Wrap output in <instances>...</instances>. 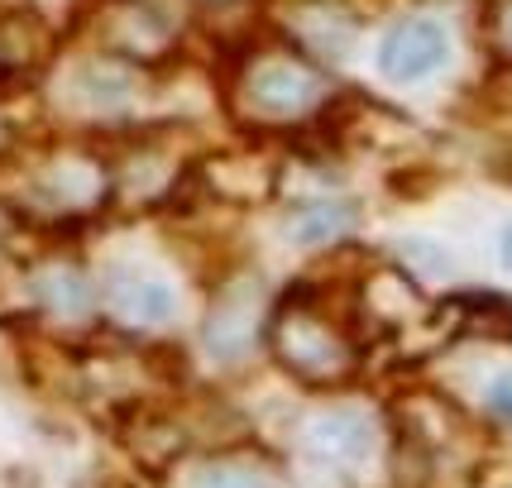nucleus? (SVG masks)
I'll list each match as a JSON object with an SVG mask.
<instances>
[{"mask_svg": "<svg viewBox=\"0 0 512 488\" xmlns=\"http://www.w3.org/2000/svg\"><path fill=\"white\" fill-rule=\"evenodd\" d=\"M407 264L417 268V273H446L450 268V259L441 254V244H431V240H407Z\"/></svg>", "mask_w": 512, "mask_h": 488, "instance_id": "obj_15", "label": "nucleus"}, {"mask_svg": "<svg viewBox=\"0 0 512 488\" xmlns=\"http://www.w3.org/2000/svg\"><path fill=\"white\" fill-rule=\"evenodd\" d=\"M178 488H283V479L254 455H211L187 469Z\"/></svg>", "mask_w": 512, "mask_h": 488, "instance_id": "obj_12", "label": "nucleus"}, {"mask_svg": "<svg viewBox=\"0 0 512 488\" xmlns=\"http://www.w3.org/2000/svg\"><path fill=\"white\" fill-rule=\"evenodd\" d=\"M268 355L307 388L350 383L359 369V345L345 326H335L312 297L292 292L283 307L268 316Z\"/></svg>", "mask_w": 512, "mask_h": 488, "instance_id": "obj_1", "label": "nucleus"}, {"mask_svg": "<svg viewBox=\"0 0 512 488\" xmlns=\"http://www.w3.org/2000/svg\"><path fill=\"white\" fill-rule=\"evenodd\" d=\"M106 39H111V53H120V58H158L173 48V24L149 5L125 0L106 20Z\"/></svg>", "mask_w": 512, "mask_h": 488, "instance_id": "obj_10", "label": "nucleus"}, {"mask_svg": "<svg viewBox=\"0 0 512 488\" xmlns=\"http://www.w3.org/2000/svg\"><path fill=\"white\" fill-rule=\"evenodd\" d=\"M292 34H297V44L316 53V58H345L359 39V24L355 15L345 10V5H335V0H307V5H297L292 10Z\"/></svg>", "mask_w": 512, "mask_h": 488, "instance_id": "obj_8", "label": "nucleus"}, {"mask_svg": "<svg viewBox=\"0 0 512 488\" xmlns=\"http://www.w3.org/2000/svg\"><path fill=\"white\" fill-rule=\"evenodd\" d=\"M29 292L44 316L63 321V326H77L96 311V283L87 278V268L72 264V259H48L29 273Z\"/></svg>", "mask_w": 512, "mask_h": 488, "instance_id": "obj_5", "label": "nucleus"}, {"mask_svg": "<svg viewBox=\"0 0 512 488\" xmlns=\"http://www.w3.org/2000/svg\"><path fill=\"white\" fill-rule=\"evenodd\" d=\"M450 58V39L446 29L436 20H398L388 34H383L379 44V72L388 82H402V87H412V82H426V77H436Z\"/></svg>", "mask_w": 512, "mask_h": 488, "instance_id": "obj_4", "label": "nucleus"}, {"mask_svg": "<svg viewBox=\"0 0 512 488\" xmlns=\"http://www.w3.org/2000/svg\"><path fill=\"white\" fill-rule=\"evenodd\" d=\"M374 436L379 431H374L369 412H359V407H331V412L312 417L307 450H312L316 460H326V465H359V460L374 455Z\"/></svg>", "mask_w": 512, "mask_h": 488, "instance_id": "obj_6", "label": "nucleus"}, {"mask_svg": "<svg viewBox=\"0 0 512 488\" xmlns=\"http://www.w3.org/2000/svg\"><path fill=\"white\" fill-rule=\"evenodd\" d=\"M206 5H230V0H206Z\"/></svg>", "mask_w": 512, "mask_h": 488, "instance_id": "obj_18", "label": "nucleus"}, {"mask_svg": "<svg viewBox=\"0 0 512 488\" xmlns=\"http://www.w3.org/2000/svg\"><path fill=\"white\" fill-rule=\"evenodd\" d=\"M111 307L130 326H163L178 311V292H173V283H163L158 273L130 268V273H120L111 283Z\"/></svg>", "mask_w": 512, "mask_h": 488, "instance_id": "obj_9", "label": "nucleus"}, {"mask_svg": "<svg viewBox=\"0 0 512 488\" xmlns=\"http://www.w3.org/2000/svg\"><path fill=\"white\" fill-rule=\"evenodd\" d=\"M235 101L254 125H292L331 101V82L302 58H259L235 82Z\"/></svg>", "mask_w": 512, "mask_h": 488, "instance_id": "obj_2", "label": "nucleus"}, {"mask_svg": "<svg viewBox=\"0 0 512 488\" xmlns=\"http://www.w3.org/2000/svg\"><path fill=\"white\" fill-rule=\"evenodd\" d=\"M264 321L268 316H264V292H259V283H254V278H235V283L221 292L216 311L206 316V331H201L206 355L221 359V364H240L268 335Z\"/></svg>", "mask_w": 512, "mask_h": 488, "instance_id": "obj_3", "label": "nucleus"}, {"mask_svg": "<svg viewBox=\"0 0 512 488\" xmlns=\"http://www.w3.org/2000/svg\"><path fill=\"white\" fill-rule=\"evenodd\" d=\"M484 398H489V412H493V417L512 422V374H498V378H493Z\"/></svg>", "mask_w": 512, "mask_h": 488, "instance_id": "obj_16", "label": "nucleus"}, {"mask_svg": "<svg viewBox=\"0 0 512 488\" xmlns=\"http://www.w3.org/2000/svg\"><path fill=\"white\" fill-rule=\"evenodd\" d=\"M283 235L292 244H307V249L340 244L345 235H355V206H345V201H302L283 221Z\"/></svg>", "mask_w": 512, "mask_h": 488, "instance_id": "obj_11", "label": "nucleus"}, {"mask_svg": "<svg viewBox=\"0 0 512 488\" xmlns=\"http://www.w3.org/2000/svg\"><path fill=\"white\" fill-rule=\"evenodd\" d=\"M39 192L53 211H96L115 192V178L91 158H53L39 173Z\"/></svg>", "mask_w": 512, "mask_h": 488, "instance_id": "obj_7", "label": "nucleus"}, {"mask_svg": "<svg viewBox=\"0 0 512 488\" xmlns=\"http://www.w3.org/2000/svg\"><path fill=\"white\" fill-rule=\"evenodd\" d=\"M489 44H493V53H498L503 63H512V0H498V5H493Z\"/></svg>", "mask_w": 512, "mask_h": 488, "instance_id": "obj_14", "label": "nucleus"}, {"mask_svg": "<svg viewBox=\"0 0 512 488\" xmlns=\"http://www.w3.org/2000/svg\"><path fill=\"white\" fill-rule=\"evenodd\" d=\"M498 259H503V268L512 273V221L503 225V235H498Z\"/></svg>", "mask_w": 512, "mask_h": 488, "instance_id": "obj_17", "label": "nucleus"}, {"mask_svg": "<svg viewBox=\"0 0 512 488\" xmlns=\"http://www.w3.org/2000/svg\"><path fill=\"white\" fill-rule=\"evenodd\" d=\"M48 53V34L44 24L24 10H10L0 15V77H24L44 63Z\"/></svg>", "mask_w": 512, "mask_h": 488, "instance_id": "obj_13", "label": "nucleus"}]
</instances>
